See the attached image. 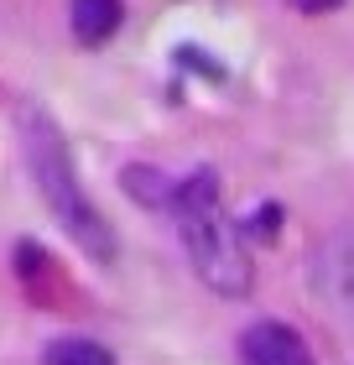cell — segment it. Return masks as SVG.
I'll use <instances>...</instances> for the list:
<instances>
[{"label":"cell","instance_id":"obj_6","mask_svg":"<svg viewBox=\"0 0 354 365\" xmlns=\"http://www.w3.org/2000/svg\"><path fill=\"white\" fill-rule=\"evenodd\" d=\"M53 365H115V355L94 339H63L53 344Z\"/></svg>","mask_w":354,"mask_h":365},{"label":"cell","instance_id":"obj_1","mask_svg":"<svg viewBox=\"0 0 354 365\" xmlns=\"http://www.w3.org/2000/svg\"><path fill=\"white\" fill-rule=\"evenodd\" d=\"M167 209H172L177 235H182V245H188V261H193V272L204 277V287H214L219 297H245L250 282H256V267H250L240 225L224 214L219 178L209 168L182 178Z\"/></svg>","mask_w":354,"mask_h":365},{"label":"cell","instance_id":"obj_4","mask_svg":"<svg viewBox=\"0 0 354 365\" xmlns=\"http://www.w3.org/2000/svg\"><path fill=\"white\" fill-rule=\"evenodd\" d=\"M240 360H245V365H318L313 350H308V339H302L297 329L276 324V319H266V324H250V329H245V339H240Z\"/></svg>","mask_w":354,"mask_h":365},{"label":"cell","instance_id":"obj_5","mask_svg":"<svg viewBox=\"0 0 354 365\" xmlns=\"http://www.w3.org/2000/svg\"><path fill=\"white\" fill-rule=\"evenodd\" d=\"M120 0H73V37L83 47H99L120 31Z\"/></svg>","mask_w":354,"mask_h":365},{"label":"cell","instance_id":"obj_2","mask_svg":"<svg viewBox=\"0 0 354 365\" xmlns=\"http://www.w3.org/2000/svg\"><path fill=\"white\" fill-rule=\"evenodd\" d=\"M21 136H26V168L37 178V193L47 198L53 220L78 240V251L89 261L110 267L115 261V230L105 225V214L94 209V198L78 188V168H73V152H68V141H63L58 120L47 110H26Z\"/></svg>","mask_w":354,"mask_h":365},{"label":"cell","instance_id":"obj_3","mask_svg":"<svg viewBox=\"0 0 354 365\" xmlns=\"http://www.w3.org/2000/svg\"><path fill=\"white\" fill-rule=\"evenodd\" d=\"M308 282H313V297L333 313V319L354 324V230H339V235H328L318 245L313 267H308Z\"/></svg>","mask_w":354,"mask_h":365}]
</instances>
